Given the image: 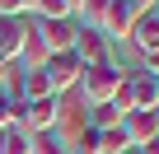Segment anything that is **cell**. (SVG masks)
Masks as SVG:
<instances>
[{"label": "cell", "instance_id": "44dd1931", "mask_svg": "<svg viewBox=\"0 0 159 154\" xmlns=\"http://www.w3.org/2000/svg\"><path fill=\"white\" fill-rule=\"evenodd\" d=\"M150 14H154V19H159V0H154V10H150Z\"/></svg>", "mask_w": 159, "mask_h": 154}, {"label": "cell", "instance_id": "5bb4252c", "mask_svg": "<svg viewBox=\"0 0 159 154\" xmlns=\"http://www.w3.org/2000/svg\"><path fill=\"white\" fill-rule=\"evenodd\" d=\"M131 145H126V135H122V126H112V131H98V154H126Z\"/></svg>", "mask_w": 159, "mask_h": 154}, {"label": "cell", "instance_id": "e0dca14e", "mask_svg": "<svg viewBox=\"0 0 159 154\" xmlns=\"http://www.w3.org/2000/svg\"><path fill=\"white\" fill-rule=\"evenodd\" d=\"M103 10H108V0H84V5H80V14H84V24H80V28H98Z\"/></svg>", "mask_w": 159, "mask_h": 154}, {"label": "cell", "instance_id": "ac0fdd59", "mask_svg": "<svg viewBox=\"0 0 159 154\" xmlns=\"http://www.w3.org/2000/svg\"><path fill=\"white\" fill-rule=\"evenodd\" d=\"M66 5H70V14H80V5H84V0H66Z\"/></svg>", "mask_w": 159, "mask_h": 154}, {"label": "cell", "instance_id": "9a60e30c", "mask_svg": "<svg viewBox=\"0 0 159 154\" xmlns=\"http://www.w3.org/2000/svg\"><path fill=\"white\" fill-rule=\"evenodd\" d=\"M19 126V98L0 94V131H14Z\"/></svg>", "mask_w": 159, "mask_h": 154}, {"label": "cell", "instance_id": "7402d4cb", "mask_svg": "<svg viewBox=\"0 0 159 154\" xmlns=\"http://www.w3.org/2000/svg\"><path fill=\"white\" fill-rule=\"evenodd\" d=\"M131 5H136V0H131Z\"/></svg>", "mask_w": 159, "mask_h": 154}, {"label": "cell", "instance_id": "2e32d148", "mask_svg": "<svg viewBox=\"0 0 159 154\" xmlns=\"http://www.w3.org/2000/svg\"><path fill=\"white\" fill-rule=\"evenodd\" d=\"M33 154H70V145H61V140L47 131V135H33Z\"/></svg>", "mask_w": 159, "mask_h": 154}, {"label": "cell", "instance_id": "4fadbf2b", "mask_svg": "<svg viewBox=\"0 0 159 154\" xmlns=\"http://www.w3.org/2000/svg\"><path fill=\"white\" fill-rule=\"evenodd\" d=\"M112 126H122V112H117L112 103H103V108H89V131H112Z\"/></svg>", "mask_w": 159, "mask_h": 154}, {"label": "cell", "instance_id": "8fae6325", "mask_svg": "<svg viewBox=\"0 0 159 154\" xmlns=\"http://www.w3.org/2000/svg\"><path fill=\"white\" fill-rule=\"evenodd\" d=\"M131 42H136L140 51H154V47H159V19H154L150 10L136 19V28H131Z\"/></svg>", "mask_w": 159, "mask_h": 154}, {"label": "cell", "instance_id": "603a6c76", "mask_svg": "<svg viewBox=\"0 0 159 154\" xmlns=\"http://www.w3.org/2000/svg\"><path fill=\"white\" fill-rule=\"evenodd\" d=\"M154 84H159V80H154Z\"/></svg>", "mask_w": 159, "mask_h": 154}, {"label": "cell", "instance_id": "9c48e42d", "mask_svg": "<svg viewBox=\"0 0 159 154\" xmlns=\"http://www.w3.org/2000/svg\"><path fill=\"white\" fill-rule=\"evenodd\" d=\"M24 37H28V14L24 19H0V61L5 65H19Z\"/></svg>", "mask_w": 159, "mask_h": 154}, {"label": "cell", "instance_id": "d6986e66", "mask_svg": "<svg viewBox=\"0 0 159 154\" xmlns=\"http://www.w3.org/2000/svg\"><path fill=\"white\" fill-rule=\"evenodd\" d=\"M19 5H24V14H33V5H38V0H19Z\"/></svg>", "mask_w": 159, "mask_h": 154}, {"label": "cell", "instance_id": "5b68a950", "mask_svg": "<svg viewBox=\"0 0 159 154\" xmlns=\"http://www.w3.org/2000/svg\"><path fill=\"white\" fill-rule=\"evenodd\" d=\"M33 28H38V37H42L47 56H66V51L75 47V33H80V24H75V19H56V24L33 19Z\"/></svg>", "mask_w": 159, "mask_h": 154}, {"label": "cell", "instance_id": "ffe728a7", "mask_svg": "<svg viewBox=\"0 0 159 154\" xmlns=\"http://www.w3.org/2000/svg\"><path fill=\"white\" fill-rule=\"evenodd\" d=\"M136 5H140V10H154V0H136Z\"/></svg>", "mask_w": 159, "mask_h": 154}, {"label": "cell", "instance_id": "30bf717a", "mask_svg": "<svg viewBox=\"0 0 159 154\" xmlns=\"http://www.w3.org/2000/svg\"><path fill=\"white\" fill-rule=\"evenodd\" d=\"M42 98H56L47 70H19V103H42Z\"/></svg>", "mask_w": 159, "mask_h": 154}, {"label": "cell", "instance_id": "7a4b0ae2", "mask_svg": "<svg viewBox=\"0 0 159 154\" xmlns=\"http://www.w3.org/2000/svg\"><path fill=\"white\" fill-rule=\"evenodd\" d=\"M84 126H89V108H84V98H80L75 89H70V94H56V126H52V135H56L61 145H70Z\"/></svg>", "mask_w": 159, "mask_h": 154}, {"label": "cell", "instance_id": "52a82bcc", "mask_svg": "<svg viewBox=\"0 0 159 154\" xmlns=\"http://www.w3.org/2000/svg\"><path fill=\"white\" fill-rule=\"evenodd\" d=\"M122 135H126V145H131V154H136V149H145V145L159 140V117H154V112H126V117H122Z\"/></svg>", "mask_w": 159, "mask_h": 154}, {"label": "cell", "instance_id": "8992f818", "mask_svg": "<svg viewBox=\"0 0 159 154\" xmlns=\"http://www.w3.org/2000/svg\"><path fill=\"white\" fill-rule=\"evenodd\" d=\"M52 126H56V98L19 103V131H24V135H47Z\"/></svg>", "mask_w": 159, "mask_h": 154}, {"label": "cell", "instance_id": "3957f363", "mask_svg": "<svg viewBox=\"0 0 159 154\" xmlns=\"http://www.w3.org/2000/svg\"><path fill=\"white\" fill-rule=\"evenodd\" d=\"M140 14H145V10H140V5H131V0H108V10H103V19H98V33H103L108 42H112V37H117V42H126Z\"/></svg>", "mask_w": 159, "mask_h": 154}, {"label": "cell", "instance_id": "7c38bea8", "mask_svg": "<svg viewBox=\"0 0 159 154\" xmlns=\"http://www.w3.org/2000/svg\"><path fill=\"white\" fill-rule=\"evenodd\" d=\"M0 154H33V135H24L19 126L0 131Z\"/></svg>", "mask_w": 159, "mask_h": 154}, {"label": "cell", "instance_id": "ba28073f", "mask_svg": "<svg viewBox=\"0 0 159 154\" xmlns=\"http://www.w3.org/2000/svg\"><path fill=\"white\" fill-rule=\"evenodd\" d=\"M42 70H47V84H52V94H70V89H80V75H84V65H80L70 51H66V56H52Z\"/></svg>", "mask_w": 159, "mask_h": 154}, {"label": "cell", "instance_id": "6da1fadb", "mask_svg": "<svg viewBox=\"0 0 159 154\" xmlns=\"http://www.w3.org/2000/svg\"><path fill=\"white\" fill-rule=\"evenodd\" d=\"M117 80H122V65H117V61L84 65V75H80V89H75V94L84 98V108H103V103H112Z\"/></svg>", "mask_w": 159, "mask_h": 154}, {"label": "cell", "instance_id": "277c9868", "mask_svg": "<svg viewBox=\"0 0 159 154\" xmlns=\"http://www.w3.org/2000/svg\"><path fill=\"white\" fill-rule=\"evenodd\" d=\"M70 56H75L80 65H103V61H112V42H108L98 28H80V33H75Z\"/></svg>", "mask_w": 159, "mask_h": 154}]
</instances>
